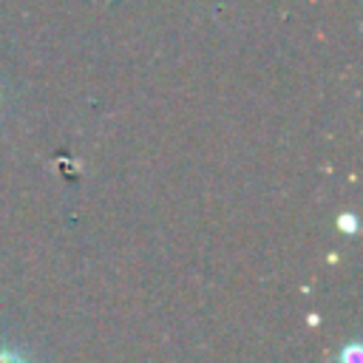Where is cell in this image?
Returning a JSON list of instances; mask_svg holds the SVG:
<instances>
[{"label":"cell","mask_w":363,"mask_h":363,"mask_svg":"<svg viewBox=\"0 0 363 363\" xmlns=\"http://www.w3.org/2000/svg\"><path fill=\"white\" fill-rule=\"evenodd\" d=\"M340 363H360V346L352 343L349 349H343L340 352Z\"/></svg>","instance_id":"1"},{"label":"cell","mask_w":363,"mask_h":363,"mask_svg":"<svg viewBox=\"0 0 363 363\" xmlns=\"http://www.w3.org/2000/svg\"><path fill=\"white\" fill-rule=\"evenodd\" d=\"M0 363H28V360L11 349H0Z\"/></svg>","instance_id":"2"}]
</instances>
